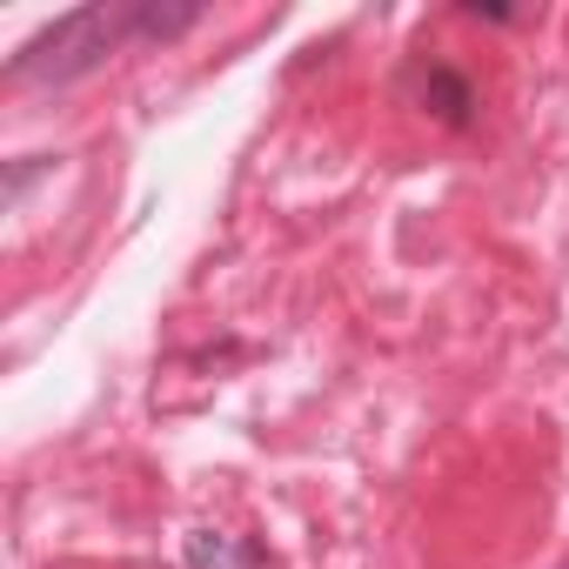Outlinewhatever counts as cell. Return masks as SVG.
<instances>
[{"label":"cell","mask_w":569,"mask_h":569,"mask_svg":"<svg viewBox=\"0 0 569 569\" xmlns=\"http://www.w3.org/2000/svg\"><path fill=\"white\" fill-rule=\"evenodd\" d=\"M121 41H128V8H74V14L48 21L41 34H28L14 48L8 81H21V88H68L81 74H94Z\"/></svg>","instance_id":"obj_1"},{"label":"cell","mask_w":569,"mask_h":569,"mask_svg":"<svg viewBox=\"0 0 569 569\" xmlns=\"http://www.w3.org/2000/svg\"><path fill=\"white\" fill-rule=\"evenodd\" d=\"M416 81H422V108L442 121V128H476V81L462 74V68H449V61H429V68H416Z\"/></svg>","instance_id":"obj_2"},{"label":"cell","mask_w":569,"mask_h":569,"mask_svg":"<svg viewBox=\"0 0 569 569\" xmlns=\"http://www.w3.org/2000/svg\"><path fill=\"white\" fill-rule=\"evenodd\" d=\"M201 21H208V8H194V0H181V8H168V0H134L128 8V34L134 41H181Z\"/></svg>","instance_id":"obj_3"},{"label":"cell","mask_w":569,"mask_h":569,"mask_svg":"<svg viewBox=\"0 0 569 569\" xmlns=\"http://www.w3.org/2000/svg\"><path fill=\"white\" fill-rule=\"evenodd\" d=\"M268 556L254 549V542H234V536H221V529H194L188 536V569H261Z\"/></svg>","instance_id":"obj_4"},{"label":"cell","mask_w":569,"mask_h":569,"mask_svg":"<svg viewBox=\"0 0 569 569\" xmlns=\"http://www.w3.org/2000/svg\"><path fill=\"white\" fill-rule=\"evenodd\" d=\"M462 14H469V21H496V28H502V21H522L516 8H482V0H469V8H462Z\"/></svg>","instance_id":"obj_5"}]
</instances>
